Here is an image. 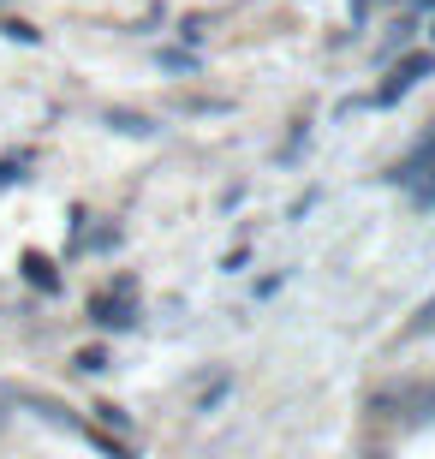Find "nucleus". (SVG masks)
I'll use <instances>...</instances> for the list:
<instances>
[{
  "mask_svg": "<svg viewBox=\"0 0 435 459\" xmlns=\"http://www.w3.org/2000/svg\"><path fill=\"white\" fill-rule=\"evenodd\" d=\"M382 406H394V418H405V424H430L435 418V382H405V388L382 394Z\"/></svg>",
  "mask_w": 435,
  "mask_h": 459,
  "instance_id": "1",
  "label": "nucleus"
},
{
  "mask_svg": "<svg viewBox=\"0 0 435 459\" xmlns=\"http://www.w3.org/2000/svg\"><path fill=\"white\" fill-rule=\"evenodd\" d=\"M430 66H435V54H405L400 66H394V78L382 84V96H376V102H394V96H405L418 78H430Z\"/></svg>",
  "mask_w": 435,
  "mask_h": 459,
  "instance_id": "2",
  "label": "nucleus"
},
{
  "mask_svg": "<svg viewBox=\"0 0 435 459\" xmlns=\"http://www.w3.org/2000/svg\"><path fill=\"white\" fill-rule=\"evenodd\" d=\"M430 168H435V132H430V137H418V150L405 155V161H400V168H394V173H387V179H394V186H405V191H412V186H418V179H423V173H430Z\"/></svg>",
  "mask_w": 435,
  "mask_h": 459,
  "instance_id": "3",
  "label": "nucleus"
},
{
  "mask_svg": "<svg viewBox=\"0 0 435 459\" xmlns=\"http://www.w3.org/2000/svg\"><path fill=\"white\" fill-rule=\"evenodd\" d=\"M126 292L132 287H119V299H96V305H90L101 328H132V299H126Z\"/></svg>",
  "mask_w": 435,
  "mask_h": 459,
  "instance_id": "4",
  "label": "nucleus"
},
{
  "mask_svg": "<svg viewBox=\"0 0 435 459\" xmlns=\"http://www.w3.org/2000/svg\"><path fill=\"white\" fill-rule=\"evenodd\" d=\"M435 334V299H423L418 310H412V323L400 328V341H430Z\"/></svg>",
  "mask_w": 435,
  "mask_h": 459,
  "instance_id": "5",
  "label": "nucleus"
},
{
  "mask_svg": "<svg viewBox=\"0 0 435 459\" xmlns=\"http://www.w3.org/2000/svg\"><path fill=\"white\" fill-rule=\"evenodd\" d=\"M24 274H30V287H42V292H54V287H60V274H54V263H48V256H24Z\"/></svg>",
  "mask_w": 435,
  "mask_h": 459,
  "instance_id": "6",
  "label": "nucleus"
},
{
  "mask_svg": "<svg viewBox=\"0 0 435 459\" xmlns=\"http://www.w3.org/2000/svg\"><path fill=\"white\" fill-rule=\"evenodd\" d=\"M108 126H114V132H132V137H144V132H155L150 119H144V114H132V108H108Z\"/></svg>",
  "mask_w": 435,
  "mask_h": 459,
  "instance_id": "7",
  "label": "nucleus"
},
{
  "mask_svg": "<svg viewBox=\"0 0 435 459\" xmlns=\"http://www.w3.org/2000/svg\"><path fill=\"white\" fill-rule=\"evenodd\" d=\"M78 370H84V376H96V370H108V358H101L96 346H84V352H78Z\"/></svg>",
  "mask_w": 435,
  "mask_h": 459,
  "instance_id": "8",
  "label": "nucleus"
},
{
  "mask_svg": "<svg viewBox=\"0 0 435 459\" xmlns=\"http://www.w3.org/2000/svg\"><path fill=\"white\" fill-rule=\"evenodd\" d=\"M412 197H418V204H435V168H430V173H423L418 186H412Z\"/></svg>",
  "mask_w": 435,
  "mask_h": 459,
  "instance_id": "9",
  "label": "nucleus"
}]
</instances>
